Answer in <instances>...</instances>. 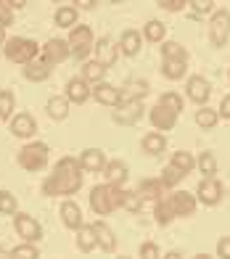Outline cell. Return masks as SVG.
<instances>
[{"label": "cell", "instance_id": "obj_1", "mask_svg": "<svg viewBox=\"0 0 230 259\" xmlns=\"http://www.w3.org/2000/svg\"><path fill=\"white\" fill-rule=\"evenodd\" d=\"M85 183V172L79 167V159L74 156H61L53 164V172L45 178L42 183V193L45 196H74Z\"/></svg>", "mask_w": 230, "mask_h": 259}, {"label": "cell", "instance_id": "obj_2", "mask_svg": "<svg viewBox=\"0 0 230 259\" xmlns=\"http://www.w3.org/2000/svg\"><path fill=\"white\" fill-rule=\"evenodd\" d=\"M122 201H124V191L119 185L103 183V185H96L93 191H90V209H93L98 217H106L114 209H122Z\"/></svg>", "mask_w": 230, "mask_h": 259}, {"label": "cell", "instance_id": "obj_3", "mask_svg": "<svg viewBox=\"0 0 230 259\" xmlns=\"http://www.w3.org/2000/svg\"><path fill=\"white\" fill-rule=\"evenodd\" d=\"M40 45L34 42V40H27V37H11L6 40V48H3V56L8 58V61H14V64H21V66H27L32 61H37V56H40Z\"/></svg>", "mask_w": 230, "mask_h": 259}, {"label": "cell", "instance_id": "obj_4", "mask_svg": "<svg viewBox=\"0 0 230 259\" xmlns=\"http://www.w3.org/2000/svg\"><path fill=\"white\" fill-rule=\"evenodd\" d=\"M16 159H19V167L21 169H27V172H42L45 167H48L51 151H48V146H45V143H40V140H32V143L21 146Z\"/></svg>", "mask_w": 230, "mask_h": 259}, {"label": "cell", "instance_id": "obj_5", "mask_svg": "<svg viewBox=\"0 0 230 259\" xmlns=\"http://www.w3.org/2000/svg\"><path fill=\"white\" fill-rule=\"evenodd\" d=\"M209 40L214 48H222V45L230 40V11L220 8L214 11L212 19H209Z\"/></svg>", "mask_w": 230, "mask_h": 259}, {"label": "cell", "instance_id": "obj_6", "mask_svg": "<svg viewBox=\"0 0 230 259\" xmlns=\"http://www.w3.org/2000/svg\"><path fill=\"white\" fill-rule=\"evenodd\" d=\"M66 42H69V51H72L74 58H87L90 51H93V29L79 24V27H74L72 32H69Z\"/></svg>", "mask_w": 230, "mask_h": 259}, {"label": "cell", "instance_id": "obj_7", "mask_svg": "<svg viewBox=\"0 0 230 259\" xmlns=\"http://www.w3.org/2000/svg\"><path fill=\"white\" fill-rule=\"evenodd\" d=\"M14 228L24 243H37L42 238V225L32 214H24V211H16L14 214Z\"/></svg>", "mask_w": 230, "mask_h": 259}, {"label": "cell", "instance_id": "obj_8", "mask_svg": "<svg viewBox=\"0 0 230 259\" xmlns=\"http://www.w3.org/2000/svg\"><path fill=\"white\" fill-rule=\"evenodd\" d=\"M186 96H188V101L196 103L199 109H201V106H206V101H209V96H212L209 79H204L201 74L188 77V82H186Z\"/></svg>", "mask_w": 230, "mask_h": 259}, {"label": "cell", "instance_id": "obj_9", "mask_svg": "<svg viewBox=\"0 0 230 259\" xmlns=\"http://www.w3.org/2000/svg\"><path fill=\"white\" fill-rule=\"evenodd\" d=\"M196 201H201L204 206H217V204L222 201V183L217 180V178H204L199 183Z\"/></svg>", "mask_w": 230, "mask_h": 259}, {"label": "cell", "instance_id": "obj_10", "mask_svg": "<svg viewBox=\"0 0 230 259\" xmlns=\"http://www.w3.org/2000/svg\"><path fill=\"white\" fill-rule=\"evenodd\" d=\"M148 116H151V124H154L156 133H169V130L177 124V116H180V114L172 111L169 106H164V103H156Z\"/></svg>", "mask_w": 230, "mask_h": 259}, {"label": "cell", "instance_id": "obj_11", "mask_svg": "<svg viewBox=\"0 0 230 259\" xmlns=\"http://www.w3.org/2000/svg\"><path fill=\"white\" fill-rule=\"evenodd\" d=\"M69 56H72V51H69V42H66V40H59V37L53 40V37H51L48 42L42 45V61L51 64V66L64 64Z\"/></svg>", "mask_w": 230, "mask_h": 259}, {"label": "cell", "instance_id": "obj_12", "mask_svg": "<svg viewBox=\"0 0 230 259\" xmlns=\"http://www.w3.org/2000/svg\"><path fill=\"white\" fill-rule=\"evenodd\" d=\"M96 64L98 66H103V69H109V66H114L117 64V58H119V48L114 45V40H109V37H101V40H96Z\"/></svg>", "mask_w": 230, "mask_h": 259}, {"label": "cell", "instance_id": "obj_13", "mask_svg": "<svg viewBox=\"0 0 230 259\" xmlns=\"http://www.w3.org/2000/svg\"><path fill=\"white\" fill-rule=\"evenodd\" d=\"M106 154H103L101 148H85L82 154H79V167L82 172H90V175H98L106 169Z\"/></svg>", "mask_w": 230, "mask_h": 259}, {"label": "cell", "instance_id": "obj_14", "mask_svg": "<svg viewBox=\"0 0 230 259\" xmlns=\"http://www.w3.org/2000/svg\"><path fill=\"white\" fill-rule=\"evenodd\" d=\"M143 116V103L141 101H122L114 111V122L117 124H135Z\"/></svg>", "mask_w": 230, "mask_h": 259}, {"label": "cell", "instance_id": "obj_15", "mask_svg": "<svg viewBox=\"0 0 230 259\" xmlns=\"http://www.w3.org/2000/svg\"><path fill=\"white\" fill-rule=\"evenodd\" d=\"M169 201H172V209H175V217H191L193 211H196V206H199L196 196L188 193V191L169 193Z\"/></svg>", "mask_w": 230, "mask_h": 259}, {"label": "cell", "instance_id": "obj_16", "mask_svg": "<svg viewBox=\"0 0 230 259\" xmlns=\"http://www.w3.org/2000/svg\"><path fill=\"white\" fill-rule=\"evenodd\" d=\"M90 96H93V88H90L82 77H72V79L66 82V101L69 103L82 106V103H87Z\"/></svg>", "mask_w": 230, "mask_h": 259}, {"label": "cell", "instance_id": "obj_17", "mask_svg": "<svg viewBox=\"0 0 230 259\" xmlns=\"http://www.w3.org/2000/svg\"><path fill=\"white\" fill-rule=\"evenodd\" d=\"M93 233H96V241H98V249H103V251H114L117 249V235H114V230L106 225L103 220H98V222H93Z\"/></svg>", "mask_w": 230, "mask_h": 259}, {"label": "cell", "instance_id": "obj_18", "mask_svg": "<svg viewBox=\"0 0 230 259\" xmlns=\"http://www.w3.org/2000/svg\"><path fill=\"white\" fill-rule=\"evenodd\" d=\"M11 133H14L16 138H32L34 133H37V122H34L32 114H16L14 119H11Z\"/></svg>", "mask_w": 230, "mask_h": 259}, {"label": "cell", "instance_id": "obj_19", "mask_svg": "<svg viewBox=\"0 0 230 259\" xmlns=\"http://www.w3.org/2000/svg\"><path fill=\"white\" fill-rule=\"evenodd\" d=\"M93 98L103 106H114V109H117L122 103V93L114 85H109V82H101V85H93Z\"/></svg>", "mask_w": 230, "mask_h": 259}, {"label": "cell", "instance_id": "obj_20", "mask_svg": "<svg viewBox=\"0 0 230 259\" xmlns=\"http://www.w3.org/2000/svg\"><path fill=\"white\" fill-rule=\"evenodd\" d=\"M143 48V34L137 32V29H127V32H122V37H119V51L124 56H137Z\"/></svg>", "mask_w": 230, "mask_h": 259}, {"label": "cell", "instance_id": "obj_21", "mask_svg": "<svg viewBox=\"0 0 230 259\" xmlns=\"http://www.w3.org/2000/svg\"><path fill=\"white\" fill-rule=\"evenodd\" d=\"M61 220H64V225L69 230H79L85 225L82 222V209H79L74 201H64L61 204Z\"/></svg>", "mask_w": 230, "mask_h": 259}, {"label": "cell", "instance_id": "obj_22", "mask_svg": "<svg viewBox=\"0 0 230 259\" xmlns=\"http://www.w3.org/2000/svg\"><path fill=\"white\" fill-rule=\"evenodd\" d=\"M141 148H143V154H151V156H156V154H164V148H167V138H164V133H146L143 135V140H141Z\"/></svg>", "mask_w": 230, "mask_h": 259}, {"label": "cell", "instance_id": "obj_23", "mask_svg": "<svg viewBox=\"0 0 230 259\" xmlns=\"http://www.w3.org/2000/svg\"><path fill=\"white\" fill-rule=\"evenodd\" d=\"M103 175H106V183L109 185H124V180H127V164L119 161V159H114L106 164V169H103Z\"/></svg>", "mask_w": 230, "mask_h": 259}, {"label": "cell", "instance_id": "obj_24", "mask_svg": "<svg viewBox=\"0 0 230 259\" xmlns=\"http://www.w3.org/2000/svg\"><path fill=\"white\" fill-rule=\"evenodd\" d=\"M154 220H156V225H169L175 220V209H172V201L167 193L159 201H154Z\"/></svg>", "mask_w": 230, "mask_h": 259}, {"label": "cell", "instance_id": "obj_25", "mask_svg": "<svg viewBox=\"0 0 230 259\" xmlns=\"http://www.w3.org/2000/svg\"><path fill=\"white\" fill-rule=\"evenodd\" d=\"M167 188L159 183V180H143L141 185L135 188V193L141 196V201H146V198H151V201H159V198L164 196Z\"/></svg>", "mask_w": 230, "mask_h": 259}, {"label": "cell", "instance_id": "obj_26", "mask_svg": "<svg viewBox=\"0 0 230 259\" xmlns=\"http://www.w3.org/2000/svg\"><path fill=\"white\" fill-rule=\"evenodd\" d=\"M51 64H45L42 58H37V61H32V64H27L24 66V77L29 79V82H45L51 77Z\"/></svg>", "mask_w": 230, "mask_h": 259}, {"label": "cell", "instance_id": "obj_27", "mask_svg": "<svg viewBox=\"0 0 230 259\" xmlns=\"http://www.w3.org/2000/svg\"><path fill=\"white\" fill-rule=\"evenodd\" d=\"M45 111H48V116L53 122H64L69 116V101L61 98V96H53L48 103H45Z\"/></svg>", "mask_w": 230, "mask_h": 259}, {"label": "cell", "instance_id": "obj_28", "mask_svg": "<svg viewBox=\"0 0 230 259\" xmlns=\"http://www.w3.org/2000/svg\"><path fill=\"white\" fill-rule=\"evenodd\" d=\"M162 74L169 82H180L188 74V61H162Z\"/></svg>", "mask_w": 230, "mask_h": 259}, {"label": "cell", "instance_id": "obj_29", "mask_svg": "<svg viewBox=\"0 0 230 259\" xmlns=\"http://www.w3.org/2000/svg\"><path fill=\"white\" fill-rule=\"evenodd\" d=\"M77 16H79V11L74 6H61L59 11H56V27H61V29H74L77 24Z\"/></svg>", "mask_w": 230, "mask_h": 259}, {"label": "cell", "instance_id": "obj_30", "mask_svg": "<svg viewBox=\"0 0 230 259\" xmlns=\"http://www.w3.org/2000/svg\"><path fill=\"white\" fill-rule=\"evenodd\" d=\"M162 61H188V51L180 42H162Z\"/></svg>", "mask_w": 230, "mask_h": 259}, {"label": "cell", "instance_id": "obj_31", "mask_svg": "<svg viewBox=\"0 0 230 259\" xmlns=\"http://www.w3.org/2000/svg\"><path fill=\"white\" fill-rule=\"evenodd\" d=\"M172 167H175L180 175H182V178H186V175L188 172H193V169H196V159H193L191 154H188V151H177V154H172Z\"/></svg>", "mask_w": 230, "mask_h": 259}, {"label": "cell", "instance_id": "obj_32", "mask_svg": "<svg viewBox=\"0 0 230 259\" xmlns=\"http://www.w3.org/2000/svg\"><path fill=\"white\" fill-rule=\"evenodd\" d=\"M164 37H167V27L162 24V21H156V19L146 21L143 40H148V42H164Z\"/></svg>", "mask_w": 230, "mask_h": 259}, {"label": "cell", "instance_id": "obj_33", "mask_svg": "<svg viewBox=\"0 0 230 259\" xmlns=\"http://www.w3.org/2000/svg\"><path fill=\"white\" fill-rule=\"evenodd\" d=\"M77 246H79V251H82V254H90L98 246L96 233H93V228H90V225H82V228L77 230Z\"/></svg>", "mask_w": 230, "mask_h": 259}, {"label": "cell", "instance_id": "obj_34", "mask_svg": "<svg viewBox=\"0 0 230 259\" xmlns=\"http://www.w3.org/2000/svg\"><path fill=\"white\" fill-rule=\"evenodd\" d=\"M103 77H106V69H103V66H98L96 61H87V64L82 66V79L87 82L90 88H93V85H101V82H103Z\"/></svg>", "mask_w": 230, "mask_h": 259}, {"label": "cell", "instance_id": "obj_35", "mask_svg": "<svg viewBox=\"0 0 230 259\" xmlns=\"http://www.w3.org/2000/svg\"><path fill=\"white\" fill-rule=\"evenodd\" d=\"M217 122H220V114H217V109L201 106V109L196 111V124H199L201 130H212V127H217Z\"/></svg>", "mask_w": 230, "mask_h": 259}, {"label": "cell", "instance_id": "obj_36", "mask_svg": "<svg viewBox=\"0 0 230 259\" xmlns=\"http://www.w3.org/2000/svg\"><path fill=\"white\" fill-rule=\"evenodd\" d=\"M119 93H122V101H141L148 93V85L146 82H130V85H124Z\"/></svg>", "mask_w": 230, "mask_h": 259}, {"label": "cell", "instance_id": "obj_37", "mask_svg": "<svg viewBox=\"0 0 230 259\" xmlns=\"http://www.w3.org/2000/svg\"><path fill=\"white\" fill-rule=\"evenodd\" d=\"M196 167L201 169V175H206V178H214L217 175V159L212 151H204V154L196 159Z\"/></svg>", "mask_w": 230, "mask_h": 259}, {"label": "cell", "instance_id": "obj_38", "mask_svg": "<svg viewBox=\"0 0 230 259\" xmlns=\"http://www.w3.org/2000/svg\"><path fill=\"white\" fill-rule=\"evenodd\" d=\"M16 211H19V201H16V196L11 193V191H0V214L14 217Z\"/></svg>", "mask_w": 230, "mask_h": 259}, {"label": "cell", "instance_id": "obj_39", "mask_svg": "<svg viewBox=\"0 0 230 259\" xmlns=\"http://www.w3.org/2000/svg\"><path fill=\"white\" fill-rule=\"evenodd\" d=\"M14 106H16L14 93H11V90H0V119H8V122H11Z\"/></svg>", "mask_w": 230, "mask_h": 259}, {"label": "cell", "instance_id": "obj_40", "mask_svg": "<svg viewBox=\"0 0 230 259\" xmlns=\"http://www.w3.org/2000/svg\"><path fill=\"white\" fill-rule=\"evenodd\" d=\"M159 103H164V106H169L172 111H177V114H182V109H186V98L180 96V93H175V90H167L162 98H159Z\"/></svg>", "mask_w": 230, "mask_h": 259}, {"label": "cell", "instance_id": "obj_41", "mask_svg": "<svg viewBox=\"0 0 230 259\" xmlns=\"http://www.w3.org/2000/svg\"><path fill=\"white\" fill-rule=\"evenodd\" d=\"M11 259H40V251L34 243H19L16 249H11Z\"/></svg>", "mask_w": 230, "mask_h": 259}, {"label": "cell", "instance_id": "obj_42", "mask_svg": "<svg viewBox=\"0 0 230 259\" xmlns=\"http://www.w3.org/2000/svg\"><path fill=\"white\" fill-rule=\"evenodd\" d=\"M180 180H182V175L172 167V164H167V167L162 169V175H159V183H162L164 188H175Z\"/></svg>", "mask_w": 230, "mask_h": 259}, {"label": "cell", "instance_id": "obj_43", "mask_svg": "<svg viewBox=\"0 0 230 259\" xmlns=\"http://www.w3.org/2000/svg\"><path fill=\"white\" fill-rule=\"evenodd\" d=\"M191 11L193 16H206V14H214V0H191Z\"/></svg>", "mask_w": 230, "mask_h": 259}, {"label": "cell", "instance_id": "obj_44", "mask_svg": "<svg viewBox=\"0 0 230 259\" xmlns=\"http://www.w3.org/2000/svg\"><path fill=\"white\" fill-rule=\"evenodd\" d=\"M143 201H141V196H137L135 191H124V201H122V209H127V211H141Z\"/></svg>", "mask_w": 230, "mask_h": 259}, {"label": "cell", "instance_id": "obj_45", "mask_svg": "<svg viewBox=\"0 0 230 259\" xmlns=\"http://www.w3.org/2000/svg\"><path fill=\"white\" fill-rule=\"evenodd\" d=\"M14 24V8H11L8 0H0V27H11Z\"/></svg>", "mask_w": 230, "mask_h": 259}, {"label": "cell", "instance_id": "obj_46", "mask_svg": "<svg viewBox=\"0 0 230 259\" xmlns=\"http://www.w3.org/2000/svg\"><path fill=\"white\" fill-rule=\"evenodd\" d=\"M141 259H162V256H159V246L151 243V241H146L141 246Z\"/></svg>", "mask_w": 230, "mask_h": 259}, {"label": "cell", "instance_id": "obj_47", "mask_svg": "<svg viewBox=\"0 0 230 259\" xmlns=\"http://www.w3.org/2000/svg\"><path fill=\"white\" fill-rule=\"evenodd\" d=\"M217 256L220 259H230V235L217 241Z\"/></svg>", "mask_w": 230, "mask_h": 259}, {"label": "cell", "instance_id": "obj_48", "mask_svg": "<svg viewBox=\"0 0 230 259\" xmlns=\"http://www.w3.org/2000/svg\"><path fill=\"white\" fill-rule=\"evenodd\" d=\"M159 6L164 11H182L188 6V0H159Z\"/></svg>", "mask_w": 230, "mask_h": 259}, {"label": "cell", "instance_id": "obj_49", "mask_svg": "<svg viewBox=\"0 0 230 259\" xmlns=\"http://www.w3.org/2000/svg\"><path fill=\"white\" fill-rule=\"evenodd\" d=\"M217 114H220L222 119H230V93L222 98V103H220V109H217Z\"/></svg>", "mask_w": 230, "mask_h": 259}, {"label": "cell", "instance_id": "obj_50", "mask_svg": "<svg viewBox=\"0 0 230 259\" xmlns=\"http://www.w3.org/2000/svg\"><path fill=\"white\" fill-rule=\"evenodd\" d=\"M74 6H79V8H93L96 3H93V0H77Z\"/></svg>", "mask_w": 230, "mask_h": 259}, {"label": "cell", "instance_id": "obj_51", "mask_svg": "<svg viewBox=\"0 0 230 259\" xmlns=\"http://www.w3.org/2000/svg\"><path fill=\"white\" fill-rule=\"evenodd\" d=\"M162 259H182V254H180V251H167Z\"/></svg>", "mask_w": 230, "mask_h": 259}, {"label": "cell", "instance_id": "obj_52", "mask_svg": "<svg viewBox=\"0 0 230 259\" xmlns=\"http://www.w3.org/2000/svg\"><path fill=\"white\" fill-rule=\"evenodd\" d=\"M8 3H11V8H24L27 6L24 0H8Z\"/></svg>", "mask_w": 230, "mask_h": 259}, {"label": "cell", "instance_id": "obj_53", "mask_svg": "<svg viewBox=\"0 0 230 259\" xmlns=\"http://www.w3.org/2000/svg\"><path fill=\"white\" fill-rule=\"evenodd\" d=\"M0 45H6V29L0 27Z\"/></svg>", "mask_w": 230, "mask_h": 259}, {"label": "cell", "instance_id": "obj_54", "mask_svg": "<svg viewBox=\"0 0 230 259\" xmlns=\"http://www.w3.org/2000/svg\"><path fill=\"white\" fill-rule=\"evenodd\" d=\"M0 259H11V251H6V249H0Z\"/></svg>", "mask_w": 230, "mask_h": 259}, {"label": "cell", "instance_id": "obj_55", "mask_svg": "<svg viewBox=\"0 0 230 259\" xmlns=\"http://www.w3.org/2000/svg\"><path fill=\"white\" fill-rule=\"evenodd\" d=\"M193 259H212L209 254H199V256H193Z\"/></svg>", "mask_w": 230, "mask_h": 259}, {"label": "cell", "instance_id": "obj_56", "mask_svg": "<svg viewBox=\"0 0 230 259\" xmlns=\"http://www.w3.org/2000/svg\"><path fill=\"white\" fill-rule=\"evenodd\" d=\"M119 259H130V256H119Z\"/></svg>", "mask_w": 230, "mask_h": 259}, {"label": "cell", "instance_id": "obj_57", "mask_svg": "<svg viewBox=\"0 0 230 259\" xmlns=\"http://www.w3.org/2000/svg\"><path fill=\"white\" fill-rule=\"evenodd\" d=\"M227 77H230V72H227Z\"/></svg>", "mask_w": 230, "mask_h": 259}]
</instances>
